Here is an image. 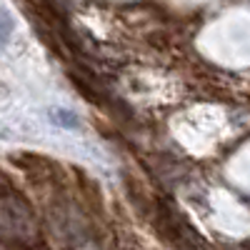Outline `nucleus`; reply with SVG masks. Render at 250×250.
Instances as JSON below:
<instances>
[{
	"mask_svg": "<svg viewBox=\"0 0 250 250\" xmlns=\"http://www.w3.org/2000/svg\"><path fill=\"white\" fill-rule=\"evenodd\" d=\"M13 163L20 165L25 173H30V175L38 178V180H40V178H53V165H50L45 158H38V155L25 153V155H15Z\"/></svg>",
	"mask_w": 250,
	"mask_h": 250,
	"instance_id": "obj_1",
	"label": "nucleus"
},
{
	"mask_svg": "<svg viewBox=\"0 0 250 250\" xmlns=\"http://www.w3.org/2000/svg\"><path fill=\"white\" fill-rule=\"evenodd\" d=\"M50 120H53L55 125H60V128H78V125H80L78 115L70 113V110H65V108H55V110H50Z\"/></svg>",
	"mask_w": 250,
	"mask_h": 250,
	"instance_id": "obj_2",
	"label": "nucleus"
},
{
	"mask_svg": "<svg viewBox=\"0 0 250 250\" xmlns=\"http://www.w3.org/2000/svg\"><path fill=\"white\" fill-rule=\"evenodd\" d=\"M13 28H15L13 15H10L5 8H0V50L8 45V40H10V35H13Z\"/></svg>",
	"mask_w": 250,
	"mask_h": 250,
	"instance_id": "obj_3",
	"label": "nucleus"
}]
</instances>
